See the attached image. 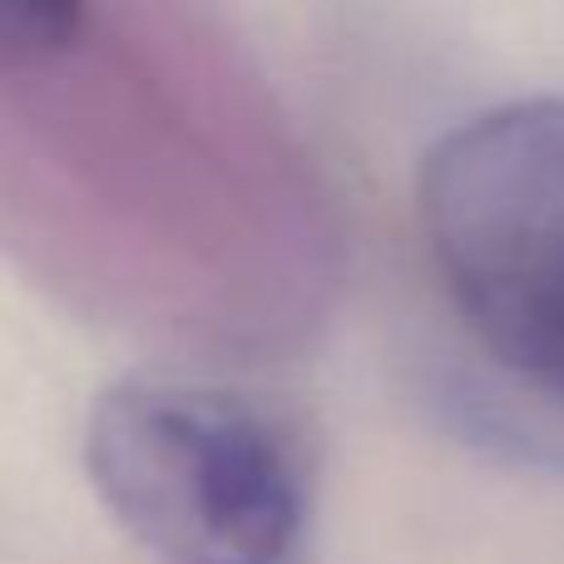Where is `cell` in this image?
Returning a JSON list of instances; mask_svg holds the SVG:
<instances>
[{"instance_id": "6da1fadb", "label": "cell", "mask_w": 564, "mask_h": 564, "mask_svg": "<svg viewBox=\"0 0 564 564\" xmlns=\"http://www.w3.org/2000/svg\"><path fill=\"white\" fill-rule=\"evenodd\" d=\"M85 476L159 564H302L312 476L268 406L194 377L109 381L85 421Z\"/></svg>"}, {"instance_id": "7a4b0ae2", "label": "cell", "mask_w": 564, "mask_h": 564, "mask_svg": "<svg viewBox=\"0 0 564 564\" xmlns=\"http://www.w3.org/2000/svg\"><path fill=\"white\" fill-rule=\"evenodd\" d=\"M421 234L476 347L564 406V99L451 129L421 169Z\"/></svg>"}]
</instances>
